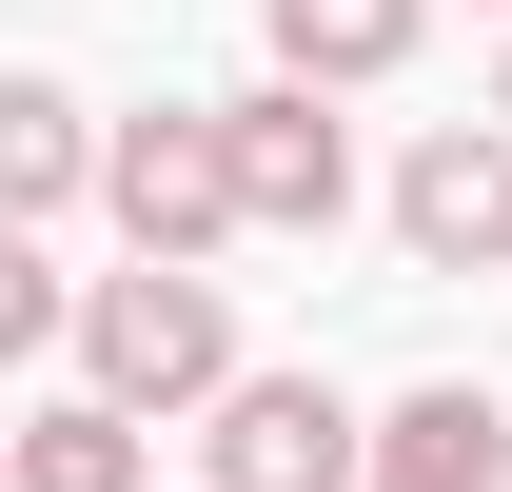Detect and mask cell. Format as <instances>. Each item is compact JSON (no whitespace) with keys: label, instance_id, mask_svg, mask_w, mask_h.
Listing matches in <instances>:
<instances>
[{"label":"cell","instance_id":"cell-5","mask_svg":"<svg viewBox=\"0 0 512 492\" xmlns=\"http://www.w3.org/2000/svg\"><path fill=\"white\" fill-rule=\"evenodd\" d=\"M217 138H237V217H256V237H335V217H355V138H335L316 79L217 99Z\"/></svg>","mask_w":512,"mask_h":492},{"label":"cell","instance_id":"cell-1","mask_svg":"<svg viewBox=\"0 0 512 492\" xmlns=\"http://www.w3.org/2000/svg\"><path fill=\"white\" fill-rule=\"evenodd\" d=\"M237 296H217V276H99V296H79V394H119L138 433L158 414H217V394H237Z\"/></svg>","mask_w":512,"mask_h":492},{"label":"cell","instance_id":"cell-3","mask_svg":"<svg viewBox=\"0 0 512 492\" xmlns=\"http://www.w3.org/2000/svg\"><path fill=\"white\" fill-rule=\"evenodd\" d=\"M217 492H375V414L335 374H237L217 394Z\"/></svg>","mask_w":512,"mask_h":492},{"label":"cell","instance_id":"cell-10","mask_svg":"<svg viewBox=\"0 0 512 492\" xmlns=\"http://www.w3.org/2000/svg\"><path fill=\"white\" fill-rule=\"evenodd\" d=\"M493 119H512V40H493Z\"/></svg>","mask_w":512,"mask_h":492},{"label":"cell","instance_id":"cell-2","mask_svg":"<svg viewBox=\"0 0 512 492\" xmlns=\"http://www.w3.org/2000/svg\"><path fill=\"white\" fill-rule=\"evenodd\" d=\"M119 237H138V276H217V256L256 237L237 217V138H217V99H158V119H119Z\"/></svg>","mask_w":512,"mask_h":492},{"label":"cell","instance_id":"cell-4","mask_svg":"<svg viewBox=\"0 0 512 492\" xmlns=\"http://www.w3.org/2000/svg\"><path fill=\"white\" fill-rule=\"evenodd\" d=\"M394 256L414 276H512V119H434L394 158Z\"/></svg>","mask_w":512,"mask_h":492},{"label":"cell","instance_id":"cell-7","mask_svg":"<svg viewBox=\"0 0 512 492\" xmlns=\"http://www.w3.org/2000/svg\"><path fill=\"white\" fill-rule=\"evenodd\" d=\"M99 178H119L99 99H79V79H0V217L40 237V217H60V197H99Z\"/></svg>","mask_w":512,"mask_h":492},{"label":"cell","instance_id":"cell-6","mask_svg":"<svg viewBox=\"0 0 512 492\" xmlns=\"http://www.w3.org/2000/svg\"><path fill=\"white\" fill-rule=\"evenodd\" d=\"M375 492H512V394H473V374L394 394L375 414Z\"/></svg>","mask_w":512,"mask_h":492},{"label":"cell","instance_id":"cell-11","mask_svg":"<svg viewBox=\"0 0 512 492\" xmlns=\"http://www.w3.org/2000/svg\"><path fill=\"white\" fill-rule=\"evenodd\" d=\"M493 40H512V0H493Z\"/></svg>","mask_w":512,"mask_h":492},{"label":"cell","instance_id":"cell-8","mask_svg":"<svg viewBox=\"0 0 512 492\" xmlns=\"http://www.w3.org/2000/svg\"><path fill=\"white\" fill-rule=\"evenodd\" d=\"M256 20H276V79H316V99H375L434 40V0H256Z\"/></svg>","mask_w":512,"mask_h":492},{"label":"cell","instance_id":"cell-9","mask_svg":"<svg viewBox=\"0 0 512 492\" xmlns=\"http://www.w3.org/2000/svg\"><path fill=\"white\" fill-rule=\"evenodd\" d=\"M20 492H158V453H138L119 394H40L20 414Z\"/></svg>","mask_w":512,"mask_h":492}]
</instances>
